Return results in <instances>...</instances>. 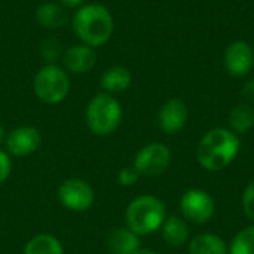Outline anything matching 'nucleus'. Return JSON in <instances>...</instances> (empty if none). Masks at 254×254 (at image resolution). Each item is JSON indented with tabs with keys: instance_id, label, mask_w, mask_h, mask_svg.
<instances>
[{
	"instance_id": "nucleus-1",
	"label": "nucleus",
	"mask_w": 254,
	"mask_h": 254,
	"mask_svg": "<svg viewBox=\"0 0 254 254\" xmlns=\"http://www.w3.org/2000/svg\"><path fill=\"white\" fill-rule=\"evenodd\" d=\"M71 28L80 43L94 49L104 46L113 36L115 19L109 7L101 3H85L71 16Z\"/></svg>"
},
{
	"instance_id": "nucleus-2",
	"label": "nucleus",
	"mask_w": 254,
	"mask_h": 254,
	"mask_svg": "<svg viewBox=\"0 0 254 254\" xmlns=\"http://www.w3.org/2000/svg\"><path fill=\"white\" fill-rule=\"evenodd\" d=\"M241 149L240 137L229 128H213L204 134L196 147L198 164L211 173L228 168Z\"/></svg>"
},
{
	"instance_id": "nucleus-3",
	"label": "nucleus",
	"mask_w": 254,
	"mask_h": 254,
	"mask_svg": "<svg viewBox=\"0 0 254 254\" xmlns=\"http://www.w3.org/2000/svg\"><path fill=\"white\" fill-rule=\"evenodd\" d=\"M167 219V207L155 195L134 198L125 210V226L138 237H147L161 229Z\"/></svg>"
},
{
	"instance_id": "nucleus-4",
	"label": "nucleus",
	"mask_w": 254,
	"mask_h": 254,
	"mask_svg": "<svg viewBox=\"0 0 254 254\" xmlns=\"http://www.w3.org/2000/svg\"><path fill=\"white\" fill-rule=\"evenodd\" d=\"M124 116L122 106L115 95L107 92L95 94L86 104L85 121L88 129L97 137L112 135L121 125Z\"/></svg>"
},
{
	"instance_id": "nucleus-5",
	"label": "nucleus",
	"mask_w": 254,
	"mask_h": 254,
	"mask_svg": "<svg viewBox=\"0 0 254 254\" xmlns=\"http://www.w3.org/2000/svg\"><path fill=\"white\" fill-rule=\"evenodd\" d=\"M71 89V82L67 70L63 65L45 64L42 65L33 79V92L37 100L48 106L63 103Z\"/></svg>"
},
{
	"instance_id": "nucleus-6",
	"label": "nucleus",
	"mask_w": 254,
	"mask_h": 254,
	"mask_svg": "<svg viewBox=\"0 0 254 254\" xmlns=\"http://www.w3.org/2000/svg\"><path fill=\"white\" fill-rule=\"evenodd\" d=\"M171 164V150L167 144L153 141L143 146L132 162L140 177H158L167 171Z\"/></svg>"
},
{
	"instance_id": "nucleus-7",
	"label": "nucleus",
	"mask_w": 254,
	"mask_h": 254,
	"mask_svg": "<svg viewBox=\"0 0 254 254\" xmlns=\"http://www.w3.org/2000/svg\"><path fill=\"white\" fill-rule=\"evenodd\" d=\"M60 204L73 213H85L92 208L95 202L94 188L83 179H67L58 188Z\"/></svg>"
},
{
	"instance_id": "nucleus-8",
	"label": "nucleus",
	"mask_w": 254,
	"mask_h": 254,
	"mask_svg": "<svg viewBox=\"0 0 254 254\" xmlns=\"http://www.w3.org/2000/svg\"><path fill=\"white\" fill-rule=\"evenodd\" d=\"M182 217L193 225H205L214 216V199L202 189L186 190L179 202Z\"/></svg>"
},
{
	"instance_id": "nucleus-9",
	"label": "nucleus",
	"mask_w": 254,
	"mask_h": 254,
	"mask_svg": "<svg viewBox=\"0 0 254 254\" xmlns=\"http://www.w3.org/2000/svg\"><path fill=\"white\" fill-rule=\"evenodd\" d=\"M42 144L40 131L31 125H19L9 131L4 138V150L13 158L33 155Z\"/></svg>"
},
{
	"instance_id": "nucleus-10",
	"label": "nucleus",
	"mask_w": 254,
	"mask_h": 254,
	"mask_svg": "<svg viewBox=\"0 0 254 254\" xmlns=\"http://www.w3.org/2000/svg\"><path fill=\"white\" fill-rule=\"evenodd\" d=\"M225 68L231 76L243 77L247 76L254 65L253 46L246 40H235L232 42L223 57Z\"/></svg>"
},
{
	"instance_id": "nucleus-11",
	"label": "nucleus",
	"mask_w": 254,
	"mask_h": 254,
	"mask_svg": "<svg viewBox=\"0 0 254 254\" xmlns=\"http://www.w3.org/2000/svg\"><path fill=\"white\" fill-rule=\"evenodd\" d=\"M189 119V109L186 103L180 98L167 100L158 113V125L165 134L180 132Z\"/></svg>"
},
{
	"instance_id": "nucleus-12",
	"label": "nucleus",
	"mask_w": 254,
	"mask_h": 254,
	"mask_svg": "<svg viewBox=\"0 0 254 254\" xmlns=\"http://www.w3.org/2000/svg\"><path fill=\"white\" fill-rule=\"evenodd\" d=\"M97 64V52L94 48L77 43L73 46H68L63 54V67L67 70V73L73 74H83L91 71Z\"/></svg>"
},
{
	"instance_id": "nucleus-13",
	"label": "nucleus",
	"mask_w": 254,
	"mask_h": 254,
	"mask_svg": "<svg viewBox=\"0 0 254 254\" xmlns=\"http://www.w3.org/2000/svg\"><path fill=\"white\" fill-rule=\"evenodd\" d=\"M36 22L48 30H57L68 22V13L64 6L58 1H45L36 7Z\"/></svg>"
},
{
	"instance_id": "nucleus-14",
	"label": "nucleus",
	"mask_w": 254,
	"mask_h": 254,
	"mask_svg": "<svg viewBox=\"0 0 254 254\" xmlns=\"http://www.w3.org/2000/svg\"><path fill=\"white\" fill-rule=\"evenodd\" d=\"M110 254H134L140 247V237L127 226L113 229L106 240Z\"/></svg>"
},
{
	"instance_id": "nucleus-15",
	"label": "nucleus",
	"mask_w": 254,
	"mask_h": 254,
	"mask_svg": "<svg viewBox=\"0 0 254 254\" xmlns=\"http://www.w3.org/2000/svg\"><path fill=\"white\" fill-rule=\"evenodd\" d=\"M132 83V74L125 65H112L109 67L100 79V86L103 92L116 95L125 92Z\"/></svg>"
},
{
	"instance_id": "nucleus-16",
	"label": "nucleus",
	"mask_w": 254,
	"mask_h": 254,
	"mask_svg": "<svg viewBox=\"0 0 254 254\" xmlns=\"http://www.w3.org/2000/svg\"><path fill=\"white\" fill-rule=\"evenodd\" d=\"M159 231L162 234L165 244L170 247H182L189 240L188 222L180 216H167Z\"/></svg>"
},
{
	"instance_id": "nucleus-17",
	"label": "nucleus",
	"mask_w": 254,
	"mask_h": 254,
	"mask_svg": "<svg viewBox=\"0 0 254 254\" xmlns=\"http://www.w3.org/2000/svg\"><path fill=\"white\" fill-rule=\"evenodd\" d=\"M189 254H229V246L216 234H198L189 243Z\"/></svg>"
},
{
	"instance_id": "nucleus-18",
	"label": "nucleus",
	"mask_w": 254,
	"mask_h": 254,
	"mask_svg": "<svg viewBox=\"0 0 254 254\" xmlns=\"http://www.w3.org/2000/svg\"><path fill=\"white\" fill-rule=\"evenodd\" d=\"M229 129L238 137L247 134L254 127V107L250 103H240L229 112Z\"/></svg>"
},
{
	"instance_id": "nucleus-19",
	"label": "nucleus",
	"mask_w": 254,
	"mask_h": 254,
	"mask_svg": "<svg viewBox=\"0 0 254 254\" xmlns=\"http://www.w3.org/2000/svg\"><path fill=\"white\" fill-rule=\"evenodd\" d=\"M22 254H65L61 241L51 234H37L27 241Z\"/></svg>"
},
{
	"instance_id": "nucleus-20",
	"label": "nucleus",
	"mask_w": 254,
	"mask_h": 254,
	"mask_svg": "<svg viewBox=\"0 0 254 254\" xmlns=\"http://www.w3.org/2000/svg\"><path fill=\"white\" fill-rule=\"evenodd\" d=\"M229 254H254V223L241 229L229 244Z\"/></svg>"
},
{
	"instance_id": "nucleus-21",
	"label": "nucleus",
	"mask_w": 254,
	"mask_h": 254,
	"mask_svg": "<svg viewBox=\"0 0 254 254\" xmlns=\"http://www.w3.org/2000/svg\"><path fill=\"white\" fill-rule=\"evenodd\" d=\"M40 52H42L43 58L48 61V64H55V61L61 55V42L57 40L55 37L45 39L42 43Z\"/></svg>"
},
{
	"instance_id": "nucleus-22",
	"label": "nucleus",
	"mask_w": 254,
	"mask_h": 254,
	"mask_svg": "<svg viewBox=\"0 0 254 254\" xmlns=\"http://www.w3.org/2000/svg\"><path fill=\"white\" fill-rule=\"evenodd\" d=\"M243 211L246 217L254 223V180H252L243 193Z\"/></svg>"
},
{
	"instance_id": "nucleus-23",
	"label": "nucleus",
	"mask_w": 254,
	"mask_h": 254,
	"mask_svg": "<svg viewBox=\"0 0 254 254\" xmlns=\"http://www.w3.org/2000/svg\"><path fill=\"white\" fill-rule=\"evenodd\" d=\"M140 179V174L135 171V168L131 167H124L119 173H118V183L122 188H131L134 186Z\"/></svg>"
},
{
	"instance_id": "nucleus-24",
	"label": "nucleus",
	"mask_w": 254,
	"mask_h": 254,
	"mask_svg": "<svg viewBox=\"0 0 254 254\" xmlns=\"http://www.w3.org/2000/svg\"><path fill=\"white\" fill-rule=\"evenodd\" d=\"M12 167H13L12 165V156L6 150L0 149V186L3 183H6L7 179L10 177Z\"/></svg>"
},
{
	"instance_id": "nucleus-25",
	"label": "nucleus",
	"mask_w": 254,
	"mask_h": 254,
	"mask_svg": "<svg viewBox=\"0 0 254 254\" xmlns=\"http://www.w3.org/2000/svg\"><path fill=\"white\" fill-rule=\"evenodd\" d=\"M243 95L247 101L254 103V77L249 79L243 86Z\"/></svg>"
},
{
	"instance_id": "nucleus-26",
	"label": "nucleus",
	"mask_w": 254,
	"mask_h": 254,
	"mask_svg": "<svg viewBox=\"0 0 254 254\" xmlns=\"http://www.w3.org/2000/svg\"><path fill=\"white\" fill-rule=\"evenodd\" d=\"M57 1L65 9H77L82 4H85V0H57Z\"/></svg>"
},
{
	"instance_id": "nucleus-27",
	"label": "nucleus",
	"mask_w": 254,
	"mask_h": 254,
	"mask_svg": "<svg viewBox=\"0 0 254 254\" xmlns=\"http://www.w3.org/2000/svg\"><path fill=\"white\" fill-rule=\"evenodd\" d=\"M134 254H161L156 250H152V249H138Z\"/></svg>"
},
{
	"instance_id": "nucleus-28",
	"label": "nucleus",
	"mask_w": 254,
	"mask_h": 254,
	"mask_svg": "<svg viewBox=\"0 0 254 254\" xmlns=\"http://www.w3.org/2000/svg\"><path fill=\"white\" fill-rule=\"evenodd\" d=\"M6 131H4V127H3V124L0 122V144H4V138H6Z\"/></svg>"
},
{
	"instance_id": "nucleus-29",
	"label": "nucleus",
	"mask_w": 254,
	"mask_h": 254,
	"mask_svg": "<svg viewBox=\"0 0 254 254\" xmlns=\"http://www.w3.org/2000/svg\"><path fill=\"white\" fill-rule=\"evenodd\" d=\"M253 51H254V43H253Z\"/></svg>"
}]
</instances>
